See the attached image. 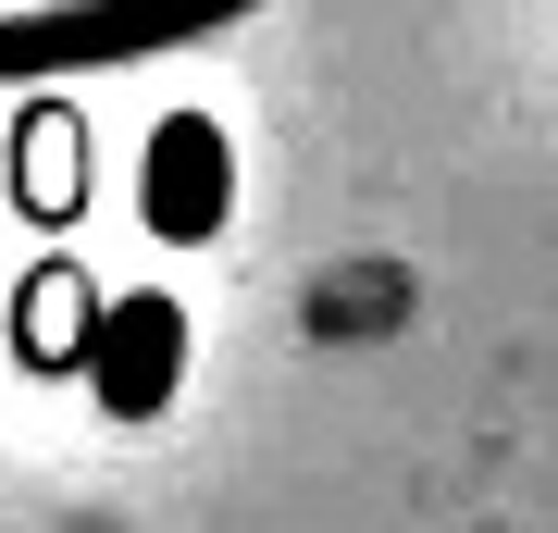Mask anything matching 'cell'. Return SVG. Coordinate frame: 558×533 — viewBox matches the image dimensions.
Returning <instances> with one entry per match:
<instances>
[{"instance_id":"6da1fadb","label":"cell","mask_w":558,"mask_h":533,"mask_svg":"<svg viewBox=\"0 0 558 533\" xmlns=\"http://www.w3.org/2000/svg\"><path fill=\"white\" fill-rule=\"evenodd\" d=\"M260 0H25L0 13V87H62V75H112V62H161L186 38H223Z\"/></svg>"},{"instance_id":"7a4b0ae2","label":"cell","mask_w":558,"mask_h":533,"mask_svg":"<svg viewBox=\"0 0 558 533\" xmlns=\"http://www.w3.org/2000/svg\"><path fill=\"white\" fill-rule=\"evenodd\" d=\"M149 237L161 249H211L223 237V211H236V149H223V124L211 112H174L149 137Z\"/></svg>"},{"instance_id":"3957f363","label":"cell","mask_w":558,"mask_h":533,"mask_svg":"<svg viewBox=\"0 0 558 533\" xmlns=\"http://www.w3.org/2000/svg\"><path fill=\"white\" fill-rule=\"evenodd\" d=\"M174 373H186V311L174 298H124V311L87 323V385H100V410L149 422L161 397H174Z\"/></svg>"}]
</instances>
